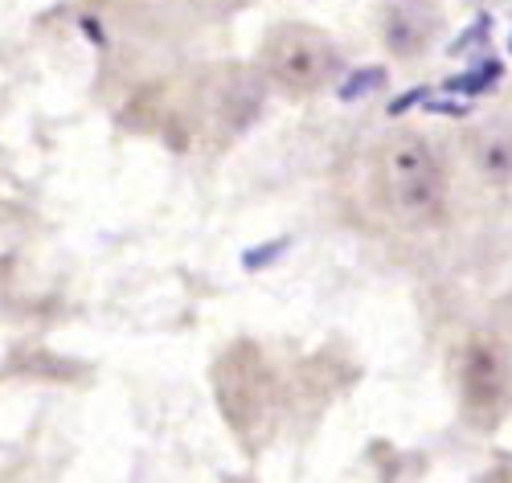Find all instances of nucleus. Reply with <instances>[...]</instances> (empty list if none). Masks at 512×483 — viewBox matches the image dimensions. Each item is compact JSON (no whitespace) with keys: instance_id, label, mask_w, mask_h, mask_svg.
Returning <instances> with one entry per match:
<instances>
[{"instance_id":"nucleus-2","label":"nucleus","mask_w":512,"mask_h":483,"mask_svg":"<svg viewBox=\"0 0 512 483\" xmlns=\"http://www.w3.org/2000/svg\"><path fill=\"white\" fill-rule=\"evenodd\" d=\"M267 74L291 95H316L340 78V50L316 25H275L263 41Z\"/></svg>"},{"instance_id":"nucleus-3","label":"nucleus","mask_w":512,"mask_h":483,"mask_svg":"<svg viewBox=\"0 0 512 483\" xmlns=\"http://www.w3.org/2000/svg\"><path fill=\"white\" fill-rule=\"evenodd\" d=\"M459 389H463L467 414H472L476 422L488 426V422L500 418L504 398H508V373H504L496 344H484V340L467 344V353L459 361Z\"/></svg>"},{"instance_id":"nucleus-5","label":"nucleus","mask_w":512,"mask_h":483,"mask_svg":"<svg viewBox=\"0 0 512 483\" xmlns=\"http://www.w3.org/2000/svg\"><path fill=\"white\" fill-rule=\"evenodd\" d=\"M472 148H476V164L484 168V177L492 181H508L512 177V131L492 123L484 131L472 136Z\"/></svg>"},{"instance_id":"nucleus-4","label":"nucleus","mask_w":512,"mask_h":483,"mask_svg":"<svg viewBox=\"0 0 512 483\" xmlns=\"http://www.w3.org/2000/svg\"><path fill=\"white\" fill-rule=\"evenodd\" d=\"M439 25H443V17L431 0H390L381 33H386V46L398 58H414L439 37Z\"/></svg>"},{"instance_id":"nucleus-7","label":"nucleus","mask_w":512,"mask_h":483,"mask_svg":"<svg viewBox=\"0 0 512 483\" xmlns=\"http://www.w3.org/2000/svg\"><path fill=\"white\" fill-rule=\"evenodd\" d=\"M476 5H496V0H476Z\"/></svg>"},{"instance_id":"nucleus-6","label":"nucleus","mask_w":512,"mask_h":483,"mask_svg":"<svg viewBox=\"0 0 512 483\" xmlns=\"http://www.w3.org/2000/svg\"><path fill=\"white\" fill-rule=\"evenodd\" d=\"M357 78H361V82H349V86H345V99H353L357 91H369V86H377V82H381V70L373 66V70H365V74H357Z\"/></svg>"},{"instance_id":"nucleus-1","label":"nucleus","mask_w":512,"mask_h":483,"mask_svg":"<svg viewBox=\"0 0 512 483\" xmlns=\"http://www.w3.org/2000/svg\"><path fill=\"white\" fill-rule=\"evenodd\" d=\"M377 189L402 226H435L447 209V177L435 148L414 131L386 140L377 156Z\"/></svg>"}]
</instances>
